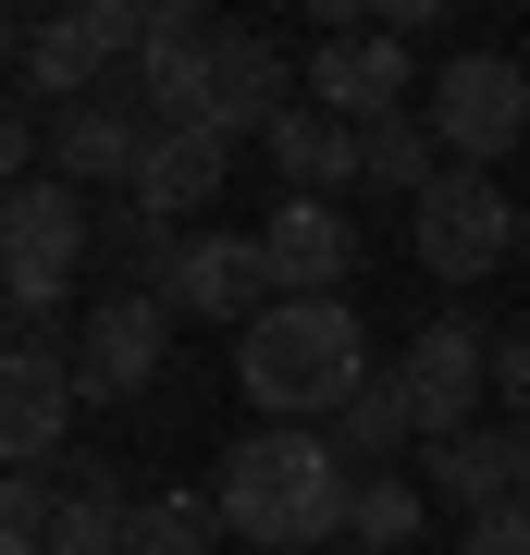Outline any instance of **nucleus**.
Here are the masks:
<instances>
[{"label":"nucleus","instance_id":"nucleus-19","mask_svg":"<svg viewBox=\"0 0 530 555\" xmlns=\"http://www.w3.org/2000/svg\"><path fill=\"white\" fill-rule=\"evenodd\" d=\"M419 531H432V481L419 469H358L346 481V543L358 555H408Z\"/></svg>","mask_w":530,"mask_h":555},{"label":"nucleus","instance_id":"nucleus-15","mask_svg":"<svg viewBox=\"0 0 530 555\" xmlns=\"http://www.w3.org/2000/svg\"><path fill=\"white\" fill-rule=\"evenodd\" d=\"M137 160H148L137 87H112V100H87V112H50V173L62 185H124V198H137Z\"/></svg>","mask_w":530,"mask_h":555},{"label":"nucleus","instance_id":"nucleus-31","mask_svg":"<svg viewBox=\"0 0 530 555\" xmlns=\"http://www.w3.org/2000/svg\"><path fill=\"white\" fill-rule=\"evenodd\" d=\"M518 247H530V210H518Z\"/></svg>","mask_w":530,"mask_h":555},{"label":"nucleus","instance_id":"nucleus-21","mask_svg":"<svg viewBox=\"0 0 530 555\" xmlns=\"http://www.w3.org/2000/svg\"><path fill=\"white\" fill-rule=\"evenodd\" d=\"M124 518H137V494H124L112 469H62V518H50V555H124Z\"/></svg>","mask_w":530,"mask_h":555},{"label":"nucleus","instance_id":"nucleus-2","mask_svg":"<svg viewBox=\"0 0 530 555\" xmlns=\"http://www.w3.org/2000/svg\"><path fill=\"white\" fill-rule=\"evenodd\" d=\"M210 506H222V531L259 543V555H321V543H346V456L334 433H259L222 456V481H210Z\"/></svg>","mask_w":530,"mask_h":555},{"label":"nucleus","instance_id":"nucleus-25","mask_svg":"<svg viewBox=\"0 0 530 555\" xmlns=\"http://www.w3.org/2000/svg\"><path fill=\"white\" fill-rule=\"evenodd\" d=\"M25 173H38V112H25V100H0V198H13Z\"/></svg>","mask_w":530,"mask_h":555},{"label":"nucleus","instance_id":"nucleus-8","mask_svg":"<svg viewBox=\"0 0 530 555\" xmlns=\"http://www.w3.org/2000/svg\"><path fill=\"white\" fill-rule=\"evenodd\" d=\"M296 100L371 137V124L419 112V62H408V38H383V25H346V38H309V87H296Z\"/></svg>","mask_w":530,"mask_h":555},{"label":"nucleus","instance_id":"nucleus-27","mask_svg":"<svg viewBox=\"0 0 530 555\" xmlns=\"http://www.w3.org/2000/svg\"><path fill=\"white\" fill-rule=\"evenodd\" d=\"M456 555H530V506H493V518H469V543Z\"/></svg>","mask_w":530,"mask_h":555},{"label":"nucleus","instance_id":"nucleus-17","mask_svg":"<svg viewBox=\"0 0 530 555\" xmlns=\"http://www.w3.org/2000/svg\"><path fill=\"white\" fill-rule=\"evenodd\" d=\"M259 149H272V185H284V198H346V185H358V124L309 112V100H296Z\"/></svg>","mask_w":530,"mask_h":555},{"label":"nucleus","instance_id":"nucleus-12","mask_svg":"<svg viewBox=\"0 0 530 555\" xmlns=\"http://www.w3.org/2000/svg\"><path fill=\"white\" fill-rule=\"evenodd\" d=\"M296 87H309V75L284 62V38H259V25H222V62H210V112H197V124H210L222 149H235V137H272V124L296 112Z\"/></svg>","mask_w":530,"mask_h":555},{"label":"nucleus","instance_id":"nucleus-24","mask_svg":"<svg viewBox=\"0 0 530 555\" xmlns=\"http://www.w3.org/2000/svg\"><path fill=\"white\" fill-rule=\"evenodd\" d=\"M50 518H62L50 469H0V555H50Z\"/></svg>","mask_w":530,"mask_h":555},{"label":"nucleus","instance_id":"nucleus-29","mask_svg":"<svg viewBox=\"0 0 530 555\" xmlns=\"http://www.w3.org/2000/svg\"><path fill=\"white\" fill-rule=\"evenodd\" d=\"M0 62H25V25H13V13H0Z\"/></svg>","mask_w":530,"mask_h":555},{"label":"nucleus","instance_id":"nucleus-18","mask_svg":"<svg viewBox=\"0 0 530 555\" xmlns=\"http://www.w3.org/2000/svg\"><path fill=\"white\" fill-rule=\"evenodd\" d=\"M419 481H432V506H456V518H493V506H518V469H506V420H481V433H444Z\"/></svg>","mask_w":530,"mask_h":555},{"label":"nucleus","instance_id":"nucleus-11","mask_svg":"<svg viewBox=\"0 0 530 555\" xmlns=\"http://www.w3.org/2000/svg\"><path fill=\"white\" fill-rule=\"evenodd\" d=\"M160 297H173V321H222V334H247V321L272 309V259H259V235H197V222H185Z\"/></svg>","mask_w":530,"mask_h":555},{"label":"nucleus","instance_id":"nucleus-23","mask_svg":"<svg viewBox=\"0 0 530 555\" xmlns=\"http://www.w3.org/2000/svg\"><path fill=\"white\" fill-rule=\"evenodd\" d=\"M210 543H222V506L210 494H173V481L137 494V518H124V555H210Z\"/></svg>","mask_w":530,"mask_h":555},{"label":"nucleus","instance_id":"nucleus-30","mask_svg":"<svg viewBox=\"0 0 530 555\" xmlns=\"http://www.w3.org/2000/svg\"><path fill=\"white\" fill-rule=\"evenodd\" d=\"M321 555H358V543H321Z\"/></svg>","mask_w":530,"mask_h":555},{"label":"nucleus","instance_id":"nucleus-7","mask_svg":"<svg viewBox=\"0 0 530 555\" xmlns=\"http://www.w3.org/2000/svg\"><path fill=\"white\" fill-rule=\"evenodd\" d=\"M160 358H173V297H160V284H124V297H99L87 334H75V396L137 408L160 383Z\"/></svg>","mask_w":530,"mask_h":555},{"label":"nucleus","instance_id":"nucleus-10","mask_svg":"<svg viewBox=\"0 0 530 555\" xmlns=\"http://www.w3.org/2000/svg\"><path fill=\"white\" fill-rule=\"evenodd\" d=\"M62 433H75V358L50 334H13L0 346V469H50Z\"/></svg>","mask_w":530,"mask_h":555},{"label":"nucleus","instance_id":"nucleus-5","mask_svg":"<svg viewBox=\"0 0 530 555\" xmlns=\"http://www.w3.org/2000/svg\"><path fill=\"white\" fill-rule=\"evenodd\" d=\"M419 124H432V149L456 160V173H493V160L530 137V75H518V50H456V62H432Z\"/></svg>","mask_w":530,"mask_h":555},{"label":"nucleus","instance_id":"nucleus-20","mask_svg":"<svg viewBox=\"0 0 530 555\" xmlns=\"http://www.w3.org/2000/svg\"><path fill=\"white\" fill-rule=\"evenodd\" d=\"M408 444H419V420H408V383H395V371H371V383H358V396L334 408V456H346V481H358V469H395Z\"/></svg>","mask_w":530,"mask_h":555},{"label":"nucleus","instance_id":"nucleus-1","mask_svg":"<svg viewBox=\"0 0 530 555\" xmlns=\"http://www.w3.org/2000/svg\"><path fill=\"white\" fill-rule=\"evenodd\" d=\"M235 383L272 433H334V408L371 383V334L346 297H272L235 334Z\"/></svg>","mask_w":530,"mask_h":555},{"label":"nucleus","instance_id":"nucleus-9","mask_svg":"<svg viewBox=\"0 0 530 555\" xmlns=\"http://www.w3.org/2000/svg\"><path fill=\"white\" fill-rule=\"evenodd\" d=\"M395 383H408L419 444L481 433V396H493V334H481V321H419V346L395 358Z\"/></svg>","mask_w":530,"mask_h":555},{"label":"nucleus","instance_id":"nucleus-3","mask_svg":"<svg viewBox=\"0 0 530 555\" xmlns=\"http://www.w3.org/2000/svg\"><path fill=\"white\" fill-rule=\"evenodd\" d=\"M87 247H99L87 198L62 173H25L13 198H0V309H25V334H50V297L75 284Z\"/></svg>","mask_w":530,"mask_h":555},{"label":"nucleus","instance_id":"nucleus-26","mask_svg":"<svg viewBox=\"0 0 530 555\" xmlns=\"http://www.w3.org/2000/svg\"><path fill=\"white\" fill-rule=\"evenodd\" d=\"M493 396H506V420H530V334H493Z\"/></svg>","mask_w":530,"mask_h":555},{"label":"nucleus","instance_id":"nucleus-22","mask_svg":"<svg viewBox=\"0 0 530 555\" xmlns=\"http://www.w3.org/2000/svg\"><path fill=\"white\" fill-rule=\"evenodd\" d=\"M432 173H444V160H432V124H419V112H395V124H371V137H358V185H371V198H432Z\"/></svg>","mask_w":530,"mask_h":555},{"label":"nucleus","instance_id":"nucleus-6","mask_svg":"<svg viewBox=\"0 0 530 555\" xmlns=\"http://www.w3.org/2000/svg\"><path fill=\"white\" fill-rule=\"evenodd\" d=\"M408 247H419V272H432V284H493V272H506V247H518V198H506L493 173H456V160H444L432 198L408 210Z\"/></svg>","mask_w":530,"mask_h":555},{"label":"nucleus","instance_id":"nucleus-16","mask_svg":"<svg viewBox=\"0 0 530 555\" xmlns=\"http://www.w3.org/2000/svg\"><path fill=\"white\" fill-rule=\"evenodd\" d=\"M222 173H235V149H222L210 124H148V160H137V210L185 235V210H197V198H222Z\"/></svg>","mask_w":530,"mask_h":555},{"label":"nucleus","instance_id":"nucleus-32","mask_svg":"<svg viewBox=\"0 0 530 555\" xmlns=\"http://www.w3.org/2000/svg\"><path fill=\"white\" fill-rule=\"evenodd\" d=\"M518 75H530V50H518Z\"/></svg>","mask_w":530,"mask_h":555},{"label":"nucleus","instance_id":"nucleus-28","mask_svg":"<svg viewBox=\"0 0 530 555\" xmlns=\"http://www.w3.org/2000/svg\"><path fill=\"white\" fill-rule=\"evenodd\" d=\"M506 469H518V506H530V420H506Z\"/></svg>","mask_w":530,"mask_h":555},{"label":"nucleus","instance_id":"nucleus-4","mask_svg":"<svg viewBox=\"0 0 530 555\" xmlns=\"http://www.w3.org/2000/svg\"><path fill=\"white\" fill-rule=\"evenodd\" d=\"M137 50H148V13L137 0H75V13H50V25H25V100H62V112H87V100H112V75L137 87Z\"/></svg>","mask_w":530,"mask_h":555},{"label":"nucleus","instance_id":"nucleus-13","mask_svg":"<svg viewBox=\"0 0 530 555\" xmlns=\"http://www.w3.org/2000/svg\"><path fill=\"white\" fill-rule=\"evenodd\" d=\"M259 259H272V297H346V272H358V222H346V198H272Z\"/></svg>","mask_w":530,"mask_h":555},{"label":"nucleus","instance_id":"nucleus-14","mask_svg":"<svg viewBox=\"0 0 530 555\" xmlns=\"http://www.w3.org/2000/svg\"><path fill=\"white\" fill-rule=\"evenodd\" d=\"M210 62H222V25L185 13V0H160L148 50H137V112L148 124H197V112H210Z\"/></svg>","mask_w":530,"mask_h":555}]
</instances>
